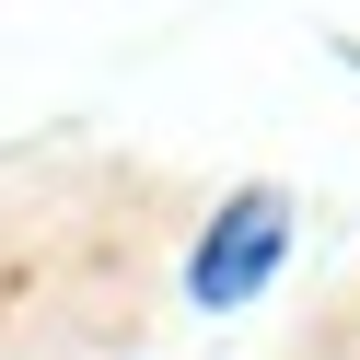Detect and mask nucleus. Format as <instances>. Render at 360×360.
<instances>
[{"label": "nucleus", "mask_w": 360, "mask_h": 360, "mask_svg": "<svg viewBox=\"0 0 360 360\" xmlns=\"http://www.w3.org/2000/svg\"><path fill=\"white\" fill-rule=\"evenodd\" d=\"M279 244H290V198L279 186H244L233 210L210 221V244H198V267H186V290L210 314H233V302H256L267 290V267H279Z\"/></svg>", "instance_id": "nucleus-1"}]
</instances>
